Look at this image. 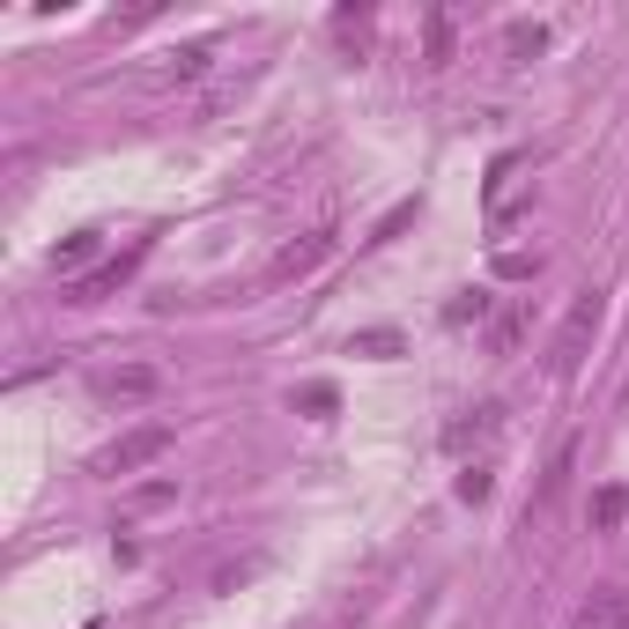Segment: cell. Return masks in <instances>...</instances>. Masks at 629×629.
I'll return each mask as SVG.
<instances>
[{"label":"cell","mask_w":629,"mask_h":629,"mask_svg":"<svg viewBox=\"0 0 629 629\" xmlns=\"http://www.w3.org/2000/svg\"><path fill=\"white\" fill-rule=\"evenodd\" d=\"M600 318H607V296L585 290L578 304H570V318L556 326V340H548V378H578L585 348H593V334H600Z\"/></svg>","instance_id":"obj_1"},{"label":"cell","mask_w":629,"mask_h":629,"mask_svg":"<svg viewBox=\"0 0 629 629\" xmlns=\"http://www.w3.org/2000/svg\"><path fill=\"white\" fill-rule=\"evenodd\" d=\"M164 452H170V422H141V430H126L119 444H104V452H97V474H112V482H119V474L156 466Z\"/></svg>","instance_id":"obj_2"},{"label":"cell","mask_w":629,"mask_h":629,"mask_svg":"<svg viewBox=\"0 0 629 629\" xmlns=\"http://www.w3.org/2000/svg\"><path fill=\"white\" fill-rule=\"evenodd\" d=\"M141 260H148V238H134V244L119 252V260H104L97 274H82V282H74V304H97L104 290H119V282H134V266H141Z\"/></svg>","instance_id":"obj_3"},{"label":"cell","mask_w":629,"mask_h":629,"mask_svg":"<svg viewBox=\"0 0 629 629\" xmlns=\"http://www.w3.org/2000/svg\"><path fill=\"white\" fill-rule=\"evenodd\" d=\"M334 252V230H312L304 244H290V252H274V266H266V282H304L318 260Z\"/></svg>","instance_id":"obj_4"},{"label":"cell","mask_w":629,"mask_h":629,"mask_svg":"<svg viewBox=\"0 0 629 629\" xmlns=\"http://www.w3.org/2000/svg\"><path fill=\"white\" fill-rule=\"evenodd\" d=\"M504 430V408L482 400V408H466L460 422H444V452H466V444H489V437Z\"/></svg>","instance_id":"obj_5"},{"label":"cell","mask_w":629,"mask_h":629,"mask_svg":"<svg viewBox=\"0 0 629 629\" xmlns=\"http://www.w3.org/2000/svg\"><path fill=\"white\" fill-rule=\"evenodd\" d=\"M156 386H164V370L156 364H119L112 378H104V400H148Z\"/></svg>","instance_id":"obj_6"},{"label":"cell","mask_w":629,"mask_h":629,"mask_svg":"<svg viewBox=\"0 0 629 629\" xmlns=\"http://www.w3.org/2000/svg\"><path fill=\"white\" fill-rule=\"evenodd\" d=\"M622 511H629V489L622 482H600V489H593V504H585V518H593V533H615V526H622Z\"/></svg>","instance_id":"obj_7"},{"label":"cell","mask_w":629,"mask_h":629,"mask_svg":"<svg viewBox=\"0 0 629 629\" xmlns=\"http://www.w3.org/2000/svg\"><path fill=\"white\" fill-rule=\"evenodd\" d=\"M90 260H97V230H74V238L52 244V274H82Z\"/></svg>","instance_id":"obj_8"},{"label":"cell","mask_w":629,"mask_h":629,"mask_svg":"<svg viewBox=\"0 0 629 629\" xmlns=\"http://www.w3.org/2000/svg\"><path fill=\"white\" fill-rule=\"evenodd\" d=\"M585 622H593V629H629V585H615V593H607Z\"/></svg>","instance_id":"obj_9"},{"label":"cell","mask_w":629,"mask_h":629,"mask_svg":"<svg viewBox=\"0 0 629 629\" xmlns=\"http://www.w3.org/2000/svg\"><path fill=\"white\" fill-rule=\"evenodd\" d=\"M518 326H526V304H511V312L489 326V348H496V356H511V348H518Z\"/></svg>","instance_id":"obj_10"},{"label":"cell","mask_w":629,"mask_h":629,"mask_svg":"<svg viewBox=\"0 0 629 629\" xmlns=\"http://www.w3.org/2000/svg\"><path fill=\"white\" fill-rule=\"evenodd\" d=\"M348 356H400V334L392 326H370V334L348 340Z\"/></svg>","instance_id":"obj_11"},{"label":"cell","mask_w":629,"mask_h":629,"mask_svg":"<svg viewBox=\"0 0 629 629\" xmlns=\"http://www.w3.org/2000/svg\"><path fill=\"white\" fill-rule=\"evenodd\" d=\"M541 45H548V30H541V23H511L504 30V52H511V60H526V52H541Z\"/></svg>","instance_id":"obj_12"},{"label":"cell","mask_w":629,"mask_h":629,"mask_svg":"<svg viewBox=\"0 0 629 629\" xmlns=\"http://www.w3.org/2000/svg\"><path fill=\"white\" fill-rule=\"evenodd\" d=\"M489 489H496V474H489L482 460H474V466H460V504H489Z\"/></svg>","instance_id":"obj_13"},{"label":"cell","mask_w":629,"mask_h":629,"mask_svg":"<svg viewBox=\"0 0 629 629\" xmlns=\"http://www.w3.org/2000/svg\"><path fill=\"white\" fill-rule=\"evenodd\" d=\"M422 30H430V67H444V60H452V15H437L430 8V23Z\"/></svg>","instance_id":"obj_14"},{"label":"cell","mask_w":629,"mask_h":629,"mask_svg":"<svg viewBox=\"0 0 629 629\" xmlns=\"http://www.w3.org/2000/svg\"><path fill=\"white\" fill-rule=\"evenodd\" d=\"M296 408H304V415H334L340 392H334V386H304V392H296Z\"/></svg>","instance_id":"obj_15"},{"label":"cell","mask_w":629,"mask_h":629,"mask_svg":"<svg viewBox=\"0 0 629 629\" xmlns=\"http://www.w3.org/2000/svg\"><path fill=\"white\" fill-rule=\"evenodd\" d=\"M178 496V482H141L134 489V511H156V504H170Z\"/></svg>","instance_id":"obj_16"},{"label":"cell","mask_w":629,"mask_h":629,"mask_svg":"<svg viewBox=\"0 0 629 629\" xmlns=\"http://www.w3.org/2000/svg\"><path fill=\"white\" fill-rule=\"evenodd\" d=\"M208 60H216V45H186V52H178V74L193 82V74H208Z\"/></svg>","instance_id":"obj_17"},{"label":"cell","mask_w":629,"mask_h":629,"mask_svg":"<svg viewBox=\"0 0 629 629\" xmlns=\"http://www.w3.org/2000/svg\"><path fill=\"white\" fill-rule=\"evenodd\" d=\"M482 312H489V296H482V290H466V296H460V304H452L444 318H452V326H466V318H482Z\"/></svg>","instance_id":"obj_18"},{"label":"cell","mask_w":629,"mask_h":629,"mask_svg":"<svg viewBox=\"0 0 629 629\" xmlns=\"http://www.w3.org/2000/svg\"><path fill=\"white\" fill-rule=\"evenodd\" d=\"M563 474H570V444H563V452H556V466H548V482H541V504H548V496L563 489Z\"/></svg>","instance_id":"obj_19"}]
</instances>
